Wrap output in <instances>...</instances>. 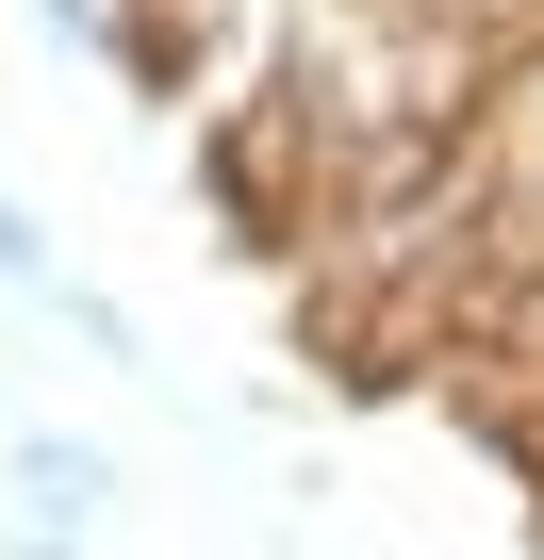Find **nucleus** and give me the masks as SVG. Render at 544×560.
Segmentation results:
<instances>
[{
	"label": "nucleus",
	"instance_id": "nucleus-1",
	"mask_svg": "<svg viewBox=\"0 0 544 560\" xmlns=\"http://www.w3.org/2000/svg\"><path fill=\"white\" fill-rule=\"evenodd\" d=\"M116 494H132V462H116L100 429H0V511H18V527L100 544V527H116Z\"/></svg>",
	"mask_w": 544,
	"mask_h": 560
},
{
	"label": "nucleus",
	"instance_id": "nucleus-2",
	"mask_svg": "<svg viewBox=\"0 0 544 560\" xmlns=\"http://www.w3.org/2000/svg\"><path fill=\"white\" fill-rule=\"evenodd\" d=\"M478 182H495V214H511V247H544V34L495 67V100H478Z\"/></svg>",
	"mask_w": 544,
	"mask_h": 560
},
{
	"label": "nucleus",
	"instance_id": "nucleus-3",
	"mask_svg": "<svg viewBox=\"0 0 544 560\" xmlns=\"http://www.w3.org/2000/svg\"><path fill=\"white\" fill-rule=\"evenodd\" d=\"M50 280H67V264H50V214L0 182V298H50Z\"/></svg>",
	"mask_w": 544,
	"mask_h": 560
},
{
	"label": "nucleus",
	"instance_id": "nucleus-4",
	"mask_svg": "<svg viewBox=\"0 0 544 560\" xmlns=\"http://www.w3.org/2000/svg\"><path fill=\"white\" fill-rule=\"evenodd\" d=\"M34 34H50V50H116V18H100V0H34Z\"/></svg>",
	"mask_w": 544,
	"mask_h": 560
},
{
	"label": "nucleus",
	"instance_id": "nucleus-5",
	"mask_svg": "<svg viewBox=\"0 0 544 560\" xmlns=\"http://www.w3.org/2000/svg\"><path fill=\"white\" fill-rule=\"evenodd\" d=\"M429 18H478V34H544V0H429Z\"/></svg>",
	"mask_w": 544,
	"mask_h": 560
},
{
	"label": "nucleus",
	"instance_id": "nucleus-6",
	"mask_svg": "<svg viewBox=\"0 0 544 560\" xmlns=\"http://www.w3.org/2000/svg\"><path fill=\"white\" fill-rule=\"evenodd\" d=\"M0 560H100V544H67V527H0Z\"/></svg>",
	"mask_w": 544,
	"mask_h": 560
}]
</instances>
